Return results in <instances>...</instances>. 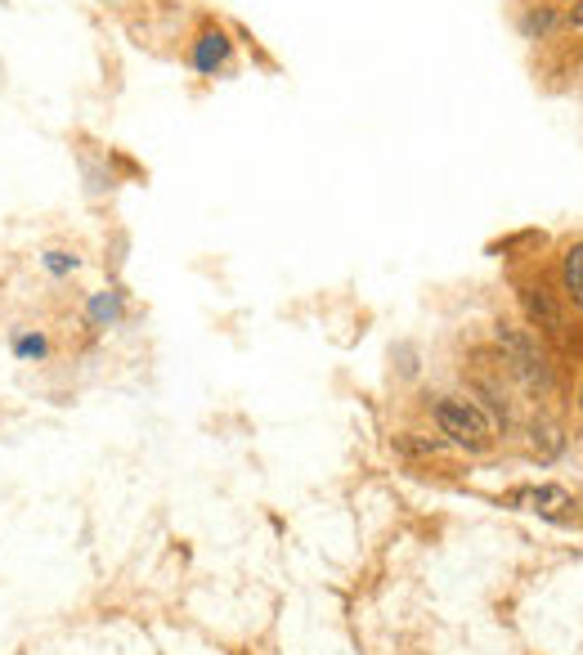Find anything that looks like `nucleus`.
Masks as SVG:
<instances>
[{
	"label": "nucleus",
	"instance_id": "nucleus-2",
	"mask_svg": "<svg viewBox=\"0 0 583 655\" xmlns=\"http://www.w3.org/2000/svg\"><path fill=\"white\" fill-rule=\"evenodd\" d=\"M494 342H499L503 359L512 364V372H516L525 387H534V391H548V387H552L548 359H544L539 337H534V333H525V328H516V323H499V328H494Z\"/></svg>",
	"mask_w": 583,
	"mask_h": 655
},
{
	"label": "nucleus",
	"instance_id": "nucleus-10",
	"mask_svg": "<svg viewBox=\"0 0 583 655\" xmlns=\"http://www.w3.org/2000/svg\"><path fill=\"white\" fill-rule=\"evenodd\" d=\"M396 449H400V453H441V449H445V436H441V440H435V436H431V440H426V436H400Z\"/></svg>",
	"mask_w": 583,
	"mask_h": 655
},
{
	"label": "nucleus",
	"instance_id": "nucleus-4",
	"mask_svg": "<svg viewBox=\"0 0 583 655\" xmlns=\"http://www.w3.org/2000/svg\"><path fill=\"white\" fill-rule=\"evenodd\" d=\"M507 507H516V512H539V517H561V512L574 507V498H570L561 485H525V490H512V494H507Z\"/></svg>",
	"mask_w": 583,
	"mask_h": 655
},
{
	"label": "nucleus",
	"instance_id": "nucleus-6",
	"mask_svg": "<svg viewBox=\"0 0 583 655\" xmlns=\"http://www.w3.org/2000/svg\"><path fill=\"white\" fill-rule=\"evenodd\" d=\"M122 310H126V301H122L117 288H104V292H90V297H85V319H90V328H117V323H122Z\"/></svg>",
	"mask_w": 583,
	"mask_h": 655
},
{
	"label": "nucleus",
	"instance_id": "nucleus-7",
	"mask_svg": "<svg viewBox=\"0 0 583 655\" xmlns=\"http://www.w3.org/2000/svg\"><path fill=\"white\" fill-rule=\"evenodd\" d=\"M10 351L23 364H41V359H50V337H45L41 328H14V333H10Z\"/></svg>",
	"mask_w": 583,
	"mask_h": 655
},
{
	"label": "nucleus",
	"instance_id": "nucleus-5",
	"mask_svg": "<svg viewBox=\"0 0 583 655\" xmlns=\"http://www.w3.org/2000/svg\"><path fill=\"white\" fill-rule=\"evenodd\" d=\"M229 55H233V41H229V32L225 27H207L198 41H193V68H198V72H220L225 64H229Z\"/></svg>",
	"mask_w": 583,
	"mask_h": 655
},
{
	"label": "nucleus",
	"instance_id": "nucleus-12",
	"mask_svg": "<svg viewBox=\"0 0 583 655\" xmlns=\"http://www.w3.org/2000/svg\"><path fill=\"white\" fill-rule=\"evenodd\" d=\"M570 23H574V27H579V32H583V0H579V5H574V10H570Z\"/></svg>",
	"mask_w": 583,
	"mask_h": 655
},
{
	"label": "nucleus",
	"instance_id": "nucleus-11",
	"mask_svg": "<svg viewBox=\"0 0 583 655\" xmlns=\"http://www.w3.org/2000/svg\"><path fill=\"white\" fill-rule=\"evenodd\" d=\"M548 27H552V14H548V10H539V14L525 19V32H548Z\"/></svg>",
	"mask_w": 583,
	"mask_h": 655
},
{
	"label": "nucleus",
	"instance_id": "nucleus-13",
	"mask_svg": "<svg viewBox=\"0 0 583 655\" xmlns=\"http://www.w3.org/2000/svg\"><path fill=\"white\" fill-rule=\"evenodd\" d=\"M579 413H583V391H579Z\"/></svg>",
	"mask_w": 583,
	"mask_h": 655
},
{
	"label": "nucleus",
	"instance_id": "nucleus-8",
	"mask_svg": "<svg viewBox=\"0 0 583 655\" xmlns=\"http://www.w3.org/2000/svg\"><path fill=\"white\" fill-rule=\"evenodd\" d=\"M561 284H565V297L583 310V243H574L561 261Z\"/></svg>",
	"mask_w": 583,
	"mask_h": 655
},
{
	"label": "nucleus",
	"instance_id": "nucleus-9",
	"mask_svg": "<svg viewBox=\"0 0 583 655\" xmlns=\"http://www.w3.org/2000/svg\"><path fill=\"white\" fill-rule=\"evenodd\" d=\"M41 269L50 274V278H72V274L81 269V256L68 252V248H45V252H41Z\"/></svg>",
	"mask_w": 583,
	"mask_h": 655
},
{
	"label": "nucleus",
	"instance_id": "nucleus-1",
	"mask_svg": "<svg viewBox=\"0 0 583 655\" xmlns=\"http://www.w3.org/2000/svg\"><path fill=\"white\" fill-rule=\"evenodd\" d=\"M435 413V427H441L445 445H458L467 453H484L494 445V423L476 400H462V395H441L431 404Z\"/></svg>",
	"mask_w": 583,
	"mask_h": 655
},
{
	"label": "nucleus",
	"instance_id": "nucleus-3",
	"mask_svg": "<svg viewBox=\"0 0 583 655\" xmlns=\"http://www.w3.org/2000/svg\"><path fill=\"white\" fill-rule=\"evenodd\" d=\"M521 306H525L529 323L539 328L544 337H552V342H565V314H561L557 297H552L544 284H539V288H521Z\"/></svg>",
	"mask_w": 583,
	"mask_h": 655
}]
</instances>
